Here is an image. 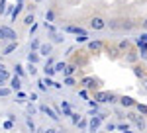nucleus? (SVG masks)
Returning a JSON list of instances; mask_svg holds the SVG:
<instances>
[{"instance_id": "nucleus-2", "label": "nucleus", "mask_w": 147, "mask_h": 133, "mask_svg": "<svg viewBox=\"0 0 147 133\" xmlns=\"http://www.w3.org/2000/svg\"><path fill=\"white\" fill-rule=\"evenodd\" d=\"M90 28L94 30V32H102V30L106 28V20L100 18V16H94V18L90 20Z\"/></svg>"}, {"instance_id": "nucleus-15", "label": "nucleus", "mask_w": 147, "mask_h": 133, "mask_svg": "<svg viewBox=\"0 0 147 133\" xmlns=\"http://www.w3.org/2000/svg\"><path fill=\"white\" fill-rule=\"evenodd\" d=\"M51 53V45L45 43V45H39V55H49Z\"/></svg>"}, {"instance_id": "nucleus-45", "label": "nucleus", "mask_w": 147, "mask_h": 133, "mask_svg": "<svg viewBox=\"0 0 147 133\" xmlns=\"http://www.w3.org/2000/svg\"><path fill=\"white\" fill-rule=\"evenodd\" d=\"M143 28H145V30H147V20H145V22H143Z\"/></svg>"}, {"instance_id": "nucleus-44", "label": "nucleus", "mask_w": 147, "mask_h": 133, "mask_svg": "<svg viewBox=\"0 0 147 133\" xmlns=\"http://www.w3.org/2000/svg\"><path fill=\"white\" fill-rule=\"evenodd\" d=\"M139 55L143 57V59H147V51H139Z\"/></svg>"}, {"instance_id": "nucleus-40", "label": "nucleus", "mask_w": 147, "mask_h": 133, "mask_svg": "<svg viewBox=\"0 0 147 133\" xmlns=\"http://www.w3.org/2000/svg\"><path fill=\"white\" fill-rule=\"evenodd\" d=\"M86 37H88V35H80V37H77V43H79V41H86Z\"/></svg>"}, {"instance_id": "nucleus-33", "label": "nucleus", "mask_w": 147, "mask_h": 133, "mask_svg": "<svg viewBox=\"0 0 147 133\" xmlns=\"http://www.w3.org/2000/svg\"><path fill=\"white\" fill-rule=\"evenodd\" d=\"M16 96L20 98V102H24V98H26V94H24L22 90H18V92H16Z\"/></svg>"}, {"instance_id": "nucleus-41", "label": "nucleus", "mask_w": 147, "mask_h": 133, "mask_svg": "<svg viewBox=\"0 0 147 133\" xmlns=\"http://www.w3.org/2000/svg\"><path fill=\"white\" fill-rule=\"evenodd\" d=\"M106 129H108V131H112V129H116V125H114V123H108V125H106Z\"/></svg>"}, {"instance_id": "nucleus-46", "label": "nucleus", "mask_w": 147, "mask_h": 133, "mask_svg": "<svg viewBox=\"0 0 147 133\" xmlns=\"http://www.w3.org/2000/svg\"><path fill=\"white\" fill-rule=\"evenodd\" d=\"M0 39H4V35H2V30H0Z\"/></svg>"}, {"instance_id": "nucleus-34", "label": "nucleus", "mask_w": 147, "mask_h": 133, "mask_svg": "<svg viewBox=\"0 0 147 133\" xmlns=\"http://www.w3.org/2000/svg\"><path fill=\"white\" fill-rule=\"evenodd\" d=\"M39 41H37V39H34V41H32V49H39Z\"/></svg>"}, {"instance_id": "nucleus-8", "label": "nucleus", "mask_w": 147, "mask_h": 133, "mask_svg": "<svg viewBox=\"0 0 147 133\" xmlns=\"http://www.w3.org/2000/svg\"><path fill=\"white\" fill-rule=\"evenodd\" d=\"M120 53H122V51H120L118 47H106V55L110 57V59H118Z\"/></svg>"}, {"instance_id": "nucleus-47", "label": "nucleus", "mask_w": 147, "mask_h": 133, "mask_svg": "<svg viewBox=\"0 0 147 133\" xmlns=\"http://www.w3.org/2000/svg\"><path fill=\"white\" fill-rule=\"evenodd\" d=\"M34 2H41V0H34Z\"/></svg>"}, {"instance_id": "nucleus-22", "label": "nucleus", "mask_w": 147, "mask_h": 133, "mask_svg": "<svg viewBox=\"0 0 147 133\" xmlns=\"http://www.w3.org/2000/svg\"><path fill=\"white\" fill-rule=\"evenodd\" d=\"M136 108H137L139 114H145V116H147V106H145V104H137V102H136Z\"/></svg>"}, {"instance_id": "nucleus-27", "label": "nucleus", "mask_w": 147, "mask_h": 133, "mask_svg": "<svg viewBox=\"0 0 147 133\" xmlns=\"http://www.w3.org/2000/svg\"><path fill=\"white\" fill-rule=\"evenodd\" d=\"M137 47H139V51H147V41H141V39H137Z\"/></svg>"}, {"instance_id": "nucleus-31", "label": "nucleus", "mask_w": 147, "mask_h": 133, "mask_svg": "<svg viewBox=\"0 0 147 133\" xmlns=\"http://www.w3.org/2000/svg\"><path fill=\"white\" fill-rule=\"evenodd\" d=\"M12 127H14V122H12V120L4 122V129H12Z\"/></svg>"}, {"instance_id": "nucleus-4", "label": "nucleus", "mask_w": 147, "mask_h": 133, "mask_svg": "<svg viewBox=\"0 0 147 133\" xmlns=\"http://www.w3.org/2000/svg\"><path fill=\"white\" fill-rule=\"evenodd\" d=\"M0 30H2V35H4V39H10V41H16V39H18L16 32H14V30H10L8 26H2Z\"/></svg>"}, {"instance_id": "nucleus-9", "label": "nucleus", "mask_w": 147, "mask_h": 133, "mask_svg": "<svg viewBox=\"0 0 147 133\" xmlns=\"http://www.w3.org/2000/svg\"><path fill=\"white\" fill-rule=\"evenodd\" d=\"M120 104H122L124 108H131V106H136V100L129 98V96H122V98H120Z\"/></svg>"}, {"instance_id": "nucleus-43", "label": "nucleus", "mask_w": 147, "mask_h": 133, "mask_svg": "<svg viewBox=\"0 0 147 133\" xmlns=\"http://www.w3.org/2000/svg\"><path fill=\"white\" fill-rule=\"evenodd\" d=\"M141 41H147V33H141V37H139Z\"/></svg>"}, {"instance_id": "nucleus-39", "label": "nucleus", "mask_w": 147, "mask_h": 133, "mask_svg": "<svg viewBox=\"0 0 147 133\" xmlns=\"http://www.w3.org/2000/svg\"><path fill=\"white\" fill-rule=\"evenodd\" d=\"M43 82H45L47 86H53V80H51V78H47V77H45V80H43Z\"/></svg>"}, {"instance_id": "nucleus-14", "label": "nucleus", "mask_w": 147, "mask_h": 133, "mask_svg": "<svg viewBox=\"0 0 147 133\" xmlns=\"http://www.w3.org/2000/svg\"><path fill=\"white\" fill-rule=\"evenodd\" d=\"M125 53H127V55H125V61H127V63H136L137 61V53L136 51H129V49H127Z\"/></svg>"}, {"instance_id": "nucleus-5", "label": "nucleus", "mask_w": 147, "mask_h": 133, "mask_svg": "<svg viewBox=\"0 0 147 133\" xmlns=\"http://www.w3.org/2000/svg\"><path fill=\"white\" fill-rule=\"evenodd\" d=\"M102 118H104L102 114H98V116H94V114H92V120H90V131H96V129L100 127Z\"/></svg>"}, {"instance_id": "nucleus-35", "label": "nucleus", "mask_w": 147, "mask_h": 133, "mask_svg": "<svg viewBox=\"0 0 147 133\" xmlns=\"http://www.w3.org/2000/svg\"><path fill=\"white\" fill-rule=\"evenodd\" d=\"M8 94H10L8 88H0V96H8Z\"/></svg>"}, {"instance_id": "nucleus-24", "label": "nucleus", "mask_w": 147, "mask_h": 133, "mask_svg": "<svg viewBox=\"0 0 147 133\" xmlns=\"http://www.w3.org/2000/svg\"><path fill=\"white\" fill-rule=\"evenodd\" d=\"M16 45H18V43H16V41H14V43H10V45H8V47H6V49H4V55H10L12 51L16 49Z\"/></svg>"}, {"instance_id": "nucleus-19", "label": "nucleus", "mask_w": 147, "mask_h": 133, "mask_svg": "<svg viewBox=\"0 0 147 133\" xmlns=\"http://www.w3.org/2000/svg\"><path fill=\"white\" fill-rule=\"evenodd\" d=\"M6 80H8V73H6V69H0V86H2Z\"/></svg>"}, {"instance_id": "nucleus-1", "label": "nucleus", "mask_w": 147, "mask_h": 133, "mask_svg": "<svg viewBox=\"0 0 147 133\" xmlns=\"http://www.w3.org/2000/svg\"><path fill=\"white\" fill-rule=\"evenodd\" d=\"M94 100L96 102H102V104H114L116 102V94H112V92H96L94 94Z\"/></svg>"}, {"instance_id": "nucleus-18", "label": "nucleus", "mask_w": 147, "mask_h": 133, "mask_svg": "<svg viewBox=\"0 0 147 133\" xmlns=\"http://www.w3.org/2000/svg\"><path fill=\"white\" fill-rule=\"evenodd\" d=\"M61 110H63L65 116H71V114H73V112H71V106H69L67 102H61Z\"/></svg>"}, {"instance_id": "nucleus-16", "label": "nucleus", "mask_w": 147, "mask_h": 133, "mask_svg": "<svg viewBox=\"0 0 147 133\" xmlns=\"http://www.w3.org/2000/svg\"><path fill=\"white\" fill-rule=\"evenodd\" d=\"M118 49H120V51H127V49H129V41H127V39H122V41L118 43Z\"/></svg>"}, {"instance_id": "nucleus-25", "label": "nucleus", "mask_w": 147, "mask_h": 133, "mask_svg": "<svg viewBox=\"0 0 147 133\" xmlns=\"http://www.w3.org/2000/svg\"><path fill=\"white\" fill-rule=\"evenodd\" d=\"M65 84H67V86H75V84H77V80L73 78V75H71V77H65Z\"/></svg>"}, {"instance_id": "nucleus-10", "label": "nucleus", "mask_w": 147, "mask_h": 133, "mask_svg": "<svg viewBox=\"0 0 147 133\" xmlns=\"http://www.w3.org/2000/svg\"><path fill=\"white\" fill-rule=\"evenodd\" d=\"M88 49H90V51H100V49H104V43L98 41V39H96V41H88Z\"/></svg>"}, {"instance_id": "nucleus-21", "label": "nucleus", "mask_w": 147, "mask_h": 133, "mask_svg": "<svg viewBox=\"0 0 147 133\" xmlns=\"http://www.w3.org/2000/svg\"><path fill=\"white\" fill-rule=\"evenodd\" d=\"M43 71H45V77H53V75H55V69H53L51 65H45Z\"/></svg>"}, {"instance_id": "nucleus-29", "label": "nucleus", "mask_w": 147, "mask_h": 133, "mask_svg": "<svg viewBox=\"0 0 147 133\" xmlns=\"http://www.w3.org/2000/svg\"><path fill=\"white\" fill-rule=\"evenodd\" d=\"M16 75H18V77H24V75H26V73H24V66H22V65H16Z\"/></svg>"}, {"instance_id": "nucleus-13", "label": "nucleus", "mask_w": 147, "mask_h": 133, "mask_svg": "<svg viewBox=\"0 0 147 133\" xmlns=\"http://www.w3.org/2000/svg\"><path fill=\"white\" fill-rule=\"evenodd\" d=\"M134 75L137 78H145V71H143V66L141 65H134Z\"/></svg>"}, {"instance_id": "nucleus-42", "label": "nucleus", "mask_w": 147, "mask_h": 133, "mask_svg": "<svg viewBox=\"0 0 147 133\" xmlns=\"http://www.w3.org/2000/svg\"><path fill=\"white\" fill-rule=\"evenodd\" d=\"M141 80H143V90L147 92V78H141Z\"/></svg>"}, {"instance_id": "nucleus-36", "label": "nucleus", "mask_w": 147, "mask_h": 133, "mask_svg": "<svg viewBox=\"0 0 147 133\" xmlns=\"http://www.w3.org/2000/svg\"><path fill=\"white\" fill-rule=\"evenodd\" d=\"M28 71H30V75H35V66H34V63H30V66H28Z\"/></svg>"}, {"instance_id": "nucleus-26", "label": "nucleus", "mask_w": 147, "mask_h": 133, "mask_svg": "<svg viewBox=\"0 0 147 133\" xmlns=\"http://www.w3.org/2000/svg\"><path fill=\"white\" fill-rule=\"evenodd\" d=\"M65 66H67V63H57L53 69H55V73H63V71H65Z\"/></svg>"}, {"instance_id": "nucleus-17", "label": "nucleus", "mask_w": 147, "mask_h": 133, "mask_svg": "<svg viewBox=\"0 0 147 133\" xmlns=\"http://www.w3.org/2000/svg\"><path fill=\"white\" fill-rule=\"evenodd\" d=\"M28 61H30V63H37V61H39V53H34V51H32V53H28Z\"/></svg>"}, {"instance_id": "nucleus-7", "label": "nucleus", "mask_w": 147, "mask_h": 133, "mask_svg": "<svg viewBox=\"0 0 147 133\" xmlns=\"http://www.w3.org/2000/svg\"><path fill=\"white\" fill-rule=\"evenodd\" d=\"M39 110L43 112V114H47V116H49V118H51L53 122H59V114H55V112L51 110V108H47V106H41Z\"/></svg>"}, {"instance_id": "nucleus-28", "label": "nucleus", "mask_w": 147, "mask_h": 133, "mask_svg": "<svg viewBox=\"0 0 147 133\" xmlns=\"http://www.w3.org/2000/svg\"><path fill=\"white\" fill-rule=\"evenodd\" d=\"M116 127H118L120 131H129V123H118Z\"/></svg>"}, {"instance_id": "nucleus-6", "label": "nucleus", "mask_w": 147, "mask_h": 133, "mask_svg": "<svg viewBox=\"0 0 147 133\" xmlns=\"http://www.w3.org/2000/svg\"><path fill=\"white\" fill-rule=\"evenodd\" d=\"M80 84H82L84 88H96V86H98V84H96V78H92V77H84L80 80Z\"/></svg>"}, {"instance_id": "nucleus-3", "label": "nucleus", "mask_w": 147, "mask_h": 133, "mask_svg": "<svg viewBox=\"0 0 147 133\" xmlns=\"http://www.w3.org/2000/svg\"><path fill=\"white\" fill-rule=\"evenodd\" d=\"M127 118H129V122H134L137 125V129H139V131H143V129H145V122H143V118H139V114L129 112V114H127Z\"/></svg>"}, {"instance_id": "nucleus-11", "label": "nucleus", "mask_w": 147, "mask_h": 133, "mask_svg": "<svg viewBox=\"0 0 147 133\" xmlns=\"http://www.w3.org/2000/svg\"><path fill=\"white\" fill-rule=\"evenodd\" d=\"M10 86H12V90H16V92L22 88V80H20V77H14V78H12V80H10Z\"/></svg>"}, {"instance_id": "nucleus-32", "label": "nucleus", "mask_w": 147, "mask_h": 133, "mask_svg": "<svg viewBox=\"0 0 147 133\" xmlns=\"http://www.w3.org/2000/svg\"><path fill=\"white\" fill-rule=\"evenodd\" d=\"M53 41L55 43H61V41H65V37L63 35H53Z\"/></svg>"}, {"instance_id": "nucleus-37", "label": "nucleus", "mask_w": 147, "mask_h": 133, "mask_svg": "<svg viewBox=\"0 0 147 133\" xmlns=\"http://www.w3.org/2000/svg\"><path fill=\"white\" fill-rule=\"evenodd\" d=\"M26 123H28V127H30L32 131H35V125H34V122H32V120H28V122H26Z\"/></svg>"}, {"instance_id": "nucleus-20", "label": "nucleus", "mask_w": 147, "mask_h": 133, "mask_svg": "<svg viewBox=\"0 0 147 133\" xmlns=\"http://www.w3.org/2000/svg\"><path fill=\"white\" fill-rule=\"evenodd\" d=\"M35 22V18H34V14H28V16H26V18H24V24H26V26H32V24Z\"/></svg>"}, {"instance_id": "nucleus-23", "label": "nucleus", "mask_w": 147, "mask_h": 133, "mask_svg": "<svg viewBox=\"0 0 147 133\" xmlns=\"http://www.w3.org/2000/svg\"><path fill=\"white\" fill-rule=\"evenodd\" d=\"M45 20H47V22H53V20H55V12H53V10H47L45 12Z\"/></svg>"}, {"instance_id": "nucleus-30", "label": "nucleus", "mask_w": 147, "mask_h": 133, "mask_svg": "<svg viewBox=\"0 0 147 133\" xmlns=\"http://www.w3.org/2000/svg\"><path fill=\"white\" fill-rule=\"evenodd\" d=\"M71 118H73V123H75V125L80 122V116H79V114H71Z\"/></svg>"}, {"instance_id": "nucleus-38", "label": "nucleus", "mask_w": 147, "mask_h": 133, "mask_svg": "<svg viewBox=\"0 0 147 133\" xmlns=\"http://www.w3.org/2000/svg\"><path fill=\"white\" fill-rule=\"evenodd\" d=\"M77 125H79L80 129H84V127H86V122H84V120H80V122H79V123H77Z\"/></svg>"}, {"instance_id": "nucleus-12", "label": "nucleus", "mask_w": 147, "mask_h": 133, "mask_svg": "<svg viewBox=\"0 0 147 133\" xmlns=\"http://www.w3.org/2000/svg\"><path fill=\"white\" fill-rule=\"evenodd\" d=\"M75 71H77V63H71V65L65 66L63 75H65V77H71V75H75Z\"/></svg>"}]
</instances>
